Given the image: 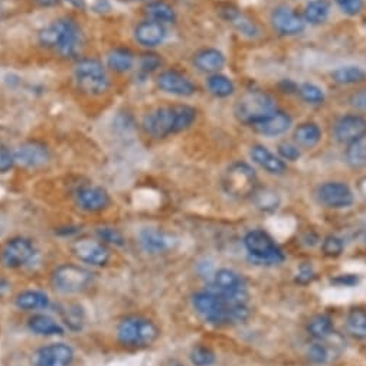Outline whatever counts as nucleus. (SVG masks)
Listing matches in <instances>:
<instances>
[{"instance_id": "f257e3e1", "label": "nucleus", "mask_w": 366, "mask_h": 366, "mask_svg": "<svg viewBox=\"0 0 366 366\" xmlns=\"http://www.w3.org/2000/svg\"><path fill=\"white\" fill-rule=\"evenodd\" d=\"M195 118L197 111L189 105L160 107L145 117L143 129L152 137L163 139L189 129Z\"/></svg>"}, {"instance_id": "f03ea898", "label": "nucleus", "mask_w": 366, "mask_h": 366, "mask_svg": "<svg viewBox=\"0 0 366 366\" xmlns=\"http://www.w3.org/2000/svg\"><path fill=\"white\" fill-rule=\"evenodd\" d=\"M39 42L61 56L70 58L77 55L81 48V29L73 19H58L41 31Z\"/></svg>"}, {"instance_id": "7ed1b4c3", "label": "nucleus", "mask_w": 366, "mask_h": 366, "mask_svg": "<svg viewBox=\"0 0 366 366\" xmlns=\"http://www.w3.org/2000/svg\"><path fill=\"white\" fill-rule=\"evenodd\" d=\"M159 328L143 316H127L117 326V340L129 349H143L155 343L159 338Z\"/></svg>"}, {"instance_id": "20e7f679", "label": "nucleus", "mask_w": 366, "mask_h": 366, "mask_svg": "<svg viewBox=\"0 0 366 366\" xmlns=\"http://www.w3.org/2000/svg\"><path fill=\"white\" fill-rule=\"evenodd\" d=\"M276 111L274 98L264 91H247L236 101L235 115L244 125H256Z\"/></svg>"}, {"instance_id": "39448f33", "label": "nucleus", "mask_w": 366, "mask_h": 366, "mask_svg": "<svg viewBox=\"0 0 366 366\" xmlns=\"http://www.w3.org/2000/svg\"><path fill=\"white\" fill-rule=\"evenodd\" d=\"M192 303L195 310L208 323L214 326L231 325V312L234 304L224 300V297L219 296L216 291L214 290L198 291L194 296Z\"/></svg>"}, {"instance_id": "423d86ee", "label": "nucleus", "mask_w": 366, "mask_h": 366, "mask_svg": "<svg viewBox=\"0 0 366 366\" xmlns=\"http://www.w3.org/2000/svg\"><path fill=\"white\" fill-rule=\"evenodd\" d=\"M225 192L236 199H246L254 195L258 187L256 172L247 163H234L222 177Z\"/></svg>"}, {"instance_id": "0eeeda50", "label": "nucleus", "mask_w": 366, "mask_h": 366, "mask_svg": "<svg viewBox=\"0 0 366 366\" xmlns=\"http://www.w3.org/2000/svg\"><path fill=\"white\" fill-rule=\"evenodd\" d=\"M77 87L87 95H101L110 88L105 68L97 59H83L74 71Z\"/></svg>"}, {"instance_id": "6e6552de", "label": "nucleus", "mask_w": 366, "mask_h": 366, "mask_svg": "<svg viewBox=\"0 0 366 366\" xmlns=\"http://www.w3.org/2000/svg\"><path fill=\"white\" fill-rule=\"evenodd\" d=\"M93 273L77 264H63L52 273V286L63 294L83 293L93 283Z\"/></svg>"}, {"instance_id": "1a4fd4ad", "label": "nucleus", "mask_w": 366, "mask_h": 366, "mask_svg": "<svg viewBox=\"0 0 366 366\" xmlns=\"http://www.w3.org/2000/svg\"><path fill=\"white\" fill-rule=\"evenodd\" d=\"M35 256V246L29 238L14 236L0 246V266L18 270L26 266Z\"/></svg>"}, {"instance_id": "9d476101", "label": "nucleus", "mask_w": 366, "mask_h": 366, "mask_svg": "<svg viewBox=\"0 0 366 366\" xmlns=\"http://www.w3.org/2000/svg\"><path fill=\"white\" fill-rule=\"evenodd\" d=\"M244 246H246L249 254L260 263L278 264L284 260L281 250L276 246L273 238L264 231H250L244 238Z\"/></svg>"}, {"instance_id": "9b49d317", "label": "nucleus", "mask_w": 366, "mask_h": 366, "mask_svg": "<svg viewBox=\"0 0 366 366\" xmlns=\"http://www.w3.org/2000/svg\"><path fill=\"white\" fill-rule=\"evenodd\" d=\"M214 291L231 304H247V290L242 277L234 270L222 268L216 271L214 278Z\"/></svg>"}, {"instance_id": "f8f14e48", "label": "nucleus", "mask_w": 366, "mask_h": 366, "mask_svg": "<svg viewBox=\"0 0 366 366\" xmlns=\"http://www.w3.org/2000/svg\"><path fill=\"white\" fill-rule=\"evenodd\" d=\"M73 254L81 261L93 267L107 266L111 254L104 242L94 238H80L73 242Z\"/></svg>"}, {"instance_id": "ddd939ff", "label": "nucleus", "mask_w": 366, "mask_h": 366, "mask_svg": "<svg viewBox=\"0 0 366 366\" xmlns=\"http://www.w3.org/2000/svg\"><path fill=\"white\" fill-rule=\"evenodd\" d=\"M74 350L66 343H51L39 347L33 355L35 366H71Z\"/></svg>"}, {"instance_id": "4468645a", "label": "nucleus", "mask_w": 366, "mask_h": 366, "mask_svg": "<svg viewBox=\"0 0 366 366\" xmlns=\"http://www.w3.org/2000/svg\"><path fill=\"white\" fill-rule=\"evenodd\" d=\"M318 199L328 208H347L353 204L350 188L342 182H328L318 189Z\"/></svg>"}, {"instance_id": "2eb2a0df", "label": "nucleus", "mask_w": 366, "mask_h": 366, "mask_svg": "<svg viewBox=\"0 0 366 366\" xmlns=\"http://www.w3.org/2000/svg\"><path fill=\"white\" fill-rule=\"evenodd\" d=\"M366 136V120L360 115H345L335 126V137L345 145L360 142Z\"/></svg>"}, {"instance_id": "dca6fc26", "label": "nucleus", "mask_w": 366, "mask_h": 366, "mask_svg": "<svg viewBox=\"0 0 366 366\" xmlns=\"http://www.w3.org/2000/svg\"><path fill=\"white\" fill-rule=\"evenodd\" d=\"M14 157H15V163L21 164L22 167L39 169L49 162L51 155L48 147L43 146L42 143L28 142L21 145L18 149H15Z\"/></svg>"}, {"instance_id": "f3484780", "label": "nucleus", "mask_w": 366, "mask_h": 366, "mask_svg": "<svg viewBox=\"0 0 366 366\" xmlns=\"http://www.w3.org/2000/svg\"><path fill=\"white\" fill-rule=\"evenodd\" d=\"M157 85L162 91L177 97H191L197 91L194 83L187 75L174 70L162 73L157 78Z\"/></svg>"}, {"instance_id": "a211bd4d", "label": "nucleus", "mask_w": 366, "mask_h": 366, "mask_svg": "<svg viewBox=\"0 0 366 366\" xmlns=\"http://www.w3.org/2000/svg\"><path fill=\"white\" fill-rule=\"evenodd\" d=\"M271 23L281 35H297L304 29V21L291 9L280 6L271 14Z\"/></svg>"}, {"instance_id": "6ab92c4d", "label": "nucleus", "mask_w": 366, "mask_h": 366, "mask_svg": "<svg viewBox=\"0 0 366 366\" xmlns=\"http://www.w3.org/2000/svg\"><path fill=\"white\" fill-rule=\"evenodd\" d=\"M77 205L87 212H100L110 205L108 194L98 187H84L75 195Z\"/></svg>"}, {"instance_id": "aec40b11", "label": "nucleus", "mask_w": 366, "mask_h": 366, "mask_svg": "<svg viewBox=\"0 0 366 366\" xmlns=\"http://www.w3.org/2000/svg\"><path fill=\"white\" fill-rule=\"evenodd\" d=\"M291 126V118L284 111H274L267 118L258 121V123L253 125V129L267 137H274L286 133L288 127Z\"/></svg>"}, {"instance_id": "412c9836", "label": "nucleus", "mask_w": 366, "mask_h": 366, "mask_svg": "<svg viewBox=\"0 0 366 366\" xmlns=\"http://www.w3.org/2000/svg\"><path fill=\"white\" fill-rule=\"evenodd\" d=\"M135 38L142 46L155 48L166 38L164 25L156 21H145L136 26Z\"/></svg>"}, {"instance_id": "4be33fe9", "label": "nucleus", "mask_w": 366, "mask_h": 366, "mask_svg": "<svg viewBox=\"0 0 366 366\" xmlns=\"http://www.w3.org/2000/svg\"><path fill=\"white\" fill-rule=\"evenodd\" d=\"M56 312H58L61 320L64 322V325L70 330H73V332L83 330V328L85 325V313L78 303L61 301L56 304Z\"/></svg>"}, {"instance_id": "5701e85b", "label": "nucleus", "mask_w": 366, "mask_h": 366, "mask_svg": "<svg viewBox=\"0 0 366 366\" xmlns=\"http://www.w3.org/2000/svg\"><path fill=\"white\" fill-rule=\"evenodd\" d=\"M224 64H225L224 53L214 48L202 49L194 56V66L202 73H208V74L218 73L224 67Z\"/></svg>"}, {"instance_id": "b1692460", "label": "nucleus", "mask_w": 366, "mask_h": 366, "mask_svg": "<svg viewBox=\"0 0 366 366\" xmlns=\"http://www.w3.org/2000/svg\"><path fill=\"white\" fill-rule=\"evenodd\" d=\"M251 157L253 160L261 166L264 170H267L268 173L273 174H283L286 172V163L277 157L276 155H273L267 147L264 146H253L251 147Z\"/></svg>"}, {"instance_id": "393cba45", "label": "nucleus", "mask_w": 366, "mask_h": 366, "mask_svg": "<svg viewBox=\"0 0 366 366\" xmlns=\"http://www.w3.org/2000/svg\"><path fill=\"white\" fill-rule=\"evenodd\" d=\"M28 329L38 336H59L64 333L63 326H61L55 319L42 313L29 318Z\"/></svg>"}, {"instance_id": "a878e982", "label": "nucleus", "mask_w": 366, "mask_h": 366, "mask_svg": "<svg viewBox=\"0 0 366 366\" xmlns=\"http://www.w3.org/2000/svg\"><path fill=\"white\" fill-rule=\"evenodd\" d=\"M15 304L21 310H42L49 306V297L39 290H25L15 297Z\"/></svg>"}, {"instance_id": "bb28decb", "label": "nucleus", "mask_w": 366, "mask_h": 366, "mask_svg": "<svg viewBox=\"0 0 366 366\" xmlns=\"http://www.w3.org/2000/svg\"><path fill=\"white\" fill-rule=\"evenodd\" d=\"M140 244L149 254H160L169 249L167 236L153 228H146L140 232Z\"/></svg>"}, {"instance_id": "cd10ccee", "label": "nucleus", "mask_w": 366, "mask_h": 366, "mask_svg": "<svg viewBox=\"0 0 366 366\" xmlns=\"http://www.w3.org/2000/svg\"><path fill=\"white\" fill-rule=\"evenodd\" d=\"M322 139V130L315 123H303L294 132L296 143L303 149H313Z\"/></svg>"}, {"instance_id": "c85d7f7f", "label": "nucleus", "mask_w": 366, "mask_h": 366, "mask_svg": "<svg viewBox=\"0 0 366 366\" xmlns=\"http://www.w3.org/2000/svg\"><path fill=\"white\" fill-rule=\"evenodd\" d=\"M133 64H135L133 53L125 48H117L111 51L107 56L108 68L115 73H126L133 68Z\"/></svg>"}, {"instance_id": "c756f323", "label": "nucleus", "mask_w": 366, "mask_h": 366, "mask_svg": "<svg viewBox=\"0 0 366 366\" xmlns=\"http://www.w3.org/2000/svg\"><path fill=\"white\" fill-rule=\"evenodd\" d=\"M146 15L150 18V21H156L160 23H172L176 19V14L173 11V8L166 4L162 2V0H156V2H150L146 6Z\"/></svg>"}, {"instance_id": "7c9ffc66", "label": "nucleus", "mask_w": 366, "mask_h": 366, "mask_svg": "<svg viewBox=\"0 0 366 366\" xmlns=\"http://www.w3.org/2000/svg\"><path fill=\"white\" fill-rule=\"evenodd\" d=\"M329 12H330L329 2H326V0H313V2H310L306 6V11H304V19L313 25H319L328 19Z\"/></svg>"}, {"instance_id": "2f4dec72", "label": "nucleus", "mask_w": 366, "mask_h": 366, "mask_svg": "<svg viewBox=\"0 0 366 366\" xmlns=\"http://www.w3.org/2000/svg\"><path fill=\"white\" fill-rule=\"evenodd\" d=\"M308 330L316 340H328L333 333V325L328 316L319 315L310 319Z\"/></svg>"}, {"instance_id": "473e14b6", "label": "nucleus", "mask_w": 366, "mask_h": 366, "mask_svg": "<svg viewBox=\"0 0 366 366\" xmlns=\"http://www.w3.org/2000/svg\"><path fill=\"white\" fill-rule=\"evenodd\" d=\"M206 85H208V90L211 91V94H214L215 97H219V98L229 97L235 90L232 81L228 77L221 75V74L211 75L206 81Z\"/></svg>"}, {"instance_id": "72a5a7b5", "label": "nucleus", "mask_w": 366, "mask_h": 366, "mask_svg": "<svg viewBox=\"0 0 366 366\" xmlns=\"http://www.w3.org/2000/svg\"><path fill=\"white\" fill-rule=\"evenodd\" d=\"M347 330L357 339H366V312L362 309H353L347 315Z\"/></svg>"}, {"instance_id": "f704fd0d", "label": "nucleus", "mask_w": 366, "mask_h": 366, "mask_svg": "<svg viewBox=\"0 0 366 366\" xmlns=\"http://www.w3.org/2000/svg\"><path fill=\"white\" fill-rule=\"evenodd\" d=\"M346 163L352 169H365L366 167V145L357 142L353 145H349L345 153Z\"/></svg>"}, {"instance_id": "c9c22d12", "label": "nucleus", "mask_w": 366, "mask_h": 366, "mask_svg": "<svg viewBox=\"0 0 366 366\" xmlns=\"http://www.w3.org/2000/svg\"><path fill=\"white\" fill-rule=\"evenodd\" d=\"M332 77L339 84H356V83L363 81L366 74L362 68L350 66V67H342V68L336 70L332 74Z\"/></svg>"}, {"instance_id": "e433bc0d", "label": "nucleus", "mask_w": 366, "mask_h": 366, "mask_svg": "<svg viewBox=\"0 0 366 366\" xmlns=\"http://www.w3.org/2000/svg\"><path fill=\"white\" fill-rule=\"evenodd\" d=\"M254 202L257 205V208L263 209V211H274L278 206V197L276 192L270 191V189H260L254 192Z\"/></svg>"}, {"instance_id": "4c0bfd02", "label": "nucleus", "mask_w": 366, "mask_h": 366, "mask_svg": "<svg viewBox=\"0 0 366 366\" xmlns=\"http://www.w3.org/2000/svg\"><path fill=\"white\" fill-rule=\"evenodd\" d=\"M191 362L195 366H211L215 362V353L208 346H195L191 350Z\"/></svg>"}, {"instance_id": "58836bf2", "label": "nucleus", "mask_w": 366, "mask_h": 366, "mask_svg": "<svg viewBox=\"0 0 366 366\" xmlns=\"http://www.w3.org/2000/svg\"><path fill=\"white\" fill-rule=\"evenodd\" d=\"M97 236L101 242L105 244V246H107V244H110V246L121 247V246H125V242H126L123 234H121L115 228H108V226L97 229Z\"/></svg>"}, {"instance_id": "ea45409f", "label": "nucleus", "mask_w": 366, "mask_h": 366, "mask_svg": "<svg viewBox=\"0 0 366 366\" xmlns=\"http://www.w3.org/2000/svg\"><path fill=\"white\" fill-rule=\"evenodd\" d=\"M308 356L313 363H325L330 357V349L325 340H318L309 346Z\"/></svg>"}, {"instance_id": "a19ab883", "label": "nucleus", "mask_w": 366, "mask_h": 366, "mask_svg": "<svg viewBox=\"0 0 366 366\" xmlns=\"http://www.w3.org/2000/svg\"><path fill=\"white\" fill-rule=\"evenodd\" d=\"M298 93L303 97V100H306L308 103H312V104H320L325 100L323 91L315 84H309V83L301 84L298 88Z\"/></svg>"}, {"instance_id": "79ce46f5", "label": "nucleus", "mask_w": 366, "mask_h": 366, "mask_svg": "<svg viewBox=\"0 0 366 366\" xmlns=\"http://www.w3.org/2000/svg\"><path fill=\"white\" fill-rule=\"evenodd\" d=\"M322 250H323L325 256H328V257H338L343 251V242H342V239H339L336 236H328L323 241Z\"/></svg>"}, {"instance_id": "37998d69", "label": "nucleus", "mask_w": 366, "mask_h": 366, "mask_svg": "<svg viewBox=\"0 0 366 366\" xmlns=\"http://www.w3.org/2000/svg\"><path fill=\"white\" fill-rule=\"evenodd\" d=\"M336 4L347 15H357L363 8V0H336Z\"/></svg>"}, {"instance_id": "c03bdc74", "label": "nucleus", "mask_w": 366, "mask_h": 366, "mask_svg": "<svg viewBox=\"0 0 366 366\" xmlns=\"http://www.w3.org/2000/svg\"><path fill=\"white\" fill-rule=\"evenodd\" d=\"M15 164V157H14V152H11L6 147H0V173L9 172Z\"/></svg>"}, {"instance_id": "a18cd8bd", "label": "nucleus", "mask_w": 366, "mask_h": 366, "mask_svg": "<svg viewBox=\"0 0 366 366\" xmlns=\"http://www.w3.org/2000/svg\"><path fill=\"white\" fill-rule=\"evenodd\" d=\"M160 64H162V59L157 55H145L142 58L140 68L143 73H152L156 68H159Z\"/></svg>"}, {"instance_id": "49530a36", "label": "nucleus", "mask_w": 366, "mask_h": 366, "mask_svg": "<svg viewBox=\"0 0 366 366\" xmlns=\"http://www.w3.org/2000/svg\"><path fill=\"white\" fill-rule=\"evenodd\" d=\"M278 153L287 160H297L300 157V150L290 143H281L278 146Z\"/></svg>"}, {"instance_id": "de8ad7c7", "label": "nucleus", "mask_w": 366, "mask_h": 366, "mask_svg": "<svg viewBox=\"0 0 366 366\" xmlns=\"http://www.w3.org/2000/svg\"><path fill=\"white\" fill-rule=\"evenodd\" d=\"M315 278L313 276V270L310 266H303L300 268V273H298V277H297V281L301 283V284H306L309 281H312Z\"/></svg>"}, {"instance_id": "09e8293b", "label": "nucleus", "mask_w": 366, "mask_h": 366, "mask_svg": "<svg viewBox=\"0 0 366 366\" xmlns=\"http://www.w3.org/2000/svg\"><path fill=\"white\" fill-rule=\"evenodd\" d=\"M350 103L357 107V108H362L366 111V90H360L359 93L353 94L352 98H350Z\"/></svg>"}, {"instance_id": "8fccbe9b", "label": "nucleus", "mask_w": 366, "mask_h": 366, "mask_svg": "<svg viewBox=\"0 0 366 366\" xmlns=\"http://www.w3.org/2000/svg\"><path fill=\"white\" fill-rule=\"evenodd\" d=\"M335 283H336V284H340V286H353V284L357 283V277L347 274V276H345V277L342 276V277L336 278Z\"/></svg>"}, {"instance_id": "3c124183", "label": "nucleus", "mask_w": 366, "mask_h": 366, "mask_svg": "<svg viewBox=\"0 0 366 366\" xmlns=\"http://www.w3.org/2000/svg\"><path fill=\"white\" fill-rule=\"evenodd\" d=\"M9 288H11V283H9V280H8V278H5V277H2V276H0V297L5 296V294L9 291Z\"/></svg>"}, {"instance_id": "603ef678", "label": "nucleus", "mask_w": 366, "mask_h": 366, "mask_svg": "<svg viewBox=\"0 0 366 366\" xmlns=\"http://www.w3.org/2000/svg\"><path fill=\"white\" fill-rule=\"evenodd\" d=\"M35 2L41 6H53L56 4V0H35Z\"/></svg>"}]
</instances>
